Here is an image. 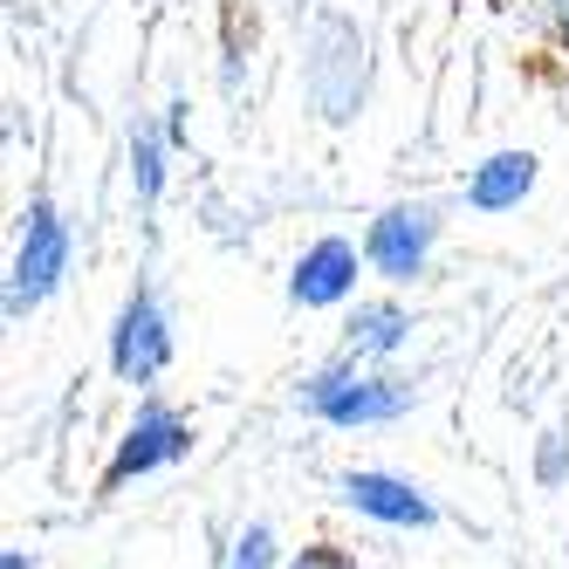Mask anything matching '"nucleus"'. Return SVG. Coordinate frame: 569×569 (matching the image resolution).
Returning a JSON list of instances; mask_svg holds the SVG:
<instances>
[{
	"mask_svg": "<svg viewBox=\"0 0 569 569\" xmlns=\"http://www.w3.org/2000/svg\"><path fill=\"white\" fill-rule=\"evenodd\" d=\"M0 569H28V549H8V556H0Z\"/></svg>",
	"mask_w": 569,
	"mask_h": 569,
	"instance_id": "17",
	"label": "nucleus"
},
{
	"mask_svg": "<svg viewBox=\"0 0 569 569\" xmlns=\"http://www.w3.org/2000/svg\"><path fill=\"white\" fill-rule=\"evenodd\" d=\"M536 179H542V158L536 151H521V144H508V151H487L480 166L467 172V207L473 213H515L528 192H536Z\"/></svg>",
	"mask_w": 569,
	"mask_h": 569,
	"instance_id": "9",
	"label": "nucleus"
},
{
	"mask_svg": "<svg viewBox=\"0 0 569 569\" xmlns=\"http://www.w3.org/2000/svg\"><path fill=\"white\" fill-rule=\"evenodd\" d=\"M542 480L556 487V480H569V446H562V432H549L542 439Z\"/></svg>",
	"mask_w": 569,
	"mask_h": 569,
	"instance_id": "15",
	"label": "nucleus"
},
{
	"mask_svg": "<svg viewBox=\"0 0 569 569\" xmlns=\"http://www.w3.org/2000/svg\"><path fill=\"white\" fill-rule=\"evenodd\" d=\"M309 103L322 124H350L363 103V34L343 14L316 21L309 34Z\"/></svg>",
	"mask_w": 569,
	"mask_h": 569,
	"instance_id": "4",
	"label": "nucleus"
},
{
	"mask_svg": "<svg viewBox=\"0 0 569 569\" xmlns=\"http://www.w3.org/2000/svg\"><path fill=\"white\" fill-rule=\"evenodd\" d=\"M76 261V233L62 220L56 199H28L21 207V240H14V261H8V322H28L42 309Z\"/></svg>",
	"mask_w": 569,
	"mask_h": 569,
	"instance_id": "2",
	"label": "nucleus"
},
{
	"mask_svg": "<svg viewBox=\"0 0 569 569\" xmlns=\"http://www.w3.org/2000/svg\"><path fill=\"white\" fill-rule=\"evenodd\" d=\"M302 412L337 426V432H357V426H398L405 412H412V385L378 371V363H357V357H337L322 363V371L302 378Z\"/></svg>",
	"mask_w": 569,
	"mask_h": 569,
	"instance_id": "1",
	"label": "nucleus"
},
{
	"mask_svg": "<svg viewBox=\"0 0 569 569\" xmlns=\"http://www.w3.org/2000/svg\"><path fill=\"white\" fill-rule=\"evenodd\" d=\"M432 248H439V207H426V199H398V207H385L363 227V261L391 289L419 281L432 268Z\"/></svg>",
	"mask_w": 569,
	"mask_h": 569,
	"instance_id": "6",
	"label": "nucleus"
},
{
	"mask_svg": "<svg viewBox=\"0 0 569 569\" xmlns=\"http://www.w3.org/2000/svg\"><path fill=\"white\" fill-rule=\"evenodd\" d=\"M289 569H363V562L350 549H337V542H309V549L289 556Z\"/></svg>",
	"mask_w": 569,
	"mask_h": 569,
	"instance_id": "13",
	"label": "nucleus"
},
{
	"mask_svg": "<svg viewBox=\"0 0 569 569\" xmlns=\"http://www.w3.org/2000/svg\"><path fill=\"white\" fill-rule=\"evenodd\" d=\"M363 274H371V261H363V240L322 233V240H309V248L296 254V268H289V302H296V309H350Z\"/></svg>",
	"mask_w": 569,
	"mask_h": 569,
	"instance_id": "7",
	"label": "nucleus"
},
{
	"mask_svg": "<svg viewBox=\"0 0 569 569\" xmlns=\"http://www.w3.org/2000/svg\"><path fill=\"white\" fill-rule=\"evenodd\" d=\"M405 343H412V316H405V302H391V296L350 302V316H343V357L385 363V357H398Z\"/></svg>",
	"mask_w": 569,
	"mask_h": 569,
	"instance_id": "10",
	"label": "nucleus"
},
{
	"mask_svg": "<svg viewBox=\"0 0 569 569\" xmlns=\"http://www.w3.org/2000/svg\"><path fill=\"white\" fill-rule=\"evenodd\" d=\"M549 28H556V42L569 49V0H549Z\"/></svg>",
	"mask_w": 569,
	"mask_h": 569,
	"instance_id": "16",
	"label": "nucleus"
},
{
	"mask_svg": "<svg viewBox=\"0 0 569 569\" xmlns=\"http://www.w3.org/2000/svg\"><path fill=\"white\" fill-rule=\"evenodd\" d=\"M179 337H172V309L158 302V289H138L124 296V309H117L110 322V371L117 385H158L166 378V363H172Z\"/></svg>",
	"mask_w": 569,
	"mask_h": 569,
	"instance_id": "3",
	"label": "nucleus"
},
{
	"mask_svg": "<svg viewBox=\"0 0 569 569\" xmlns=\"http://www.w3.org/2000/svg\"><path fill=\"white\" fill-rule=\"evenodd\" d=\"M166 158H172V138L166 124H131V192H138V207H158L166 199Z\"/></svg>",
	"mask_w": 569,
	"mask_h": 569,
	"instance_id": "11",
	"label": "nucleus"
},
{
	"mask_svg": "<svg viewBox=\"0 0 569 569\" xmlns=\"http://www.w3.org/2000/svg\"><path fill=\"white\" fill-rule=\"evenodd\" d=\"M158 124H166L172 151H186V144H192V103H186V97H172V103H166V117H158Z\"/></svg>",
	"mask_w": 569,
	"mask_h": 569,
	"instance_id": "14",
	"label": "nucleus"
},
{
	"mask_svg": "<svg viewBox=\"0 0 569 569\" xmlns=\"http://www.w3.org/2000/svg\"><path fill=\"white\" fill-rule=\"evenodd\" d=\"M337 501L350 515H363V521H378V528H432L439 521L426 487L391 473V467H350V473H337Z\"/></svg>",
	"mask_w": 569,
	"mask_h": 569,
	"instance_id": "8",
	"label": "nucleus"
},
{
	"mask_svg": "<svg viewBox=\"0 0 569 569\" xmlns=\"http://www.w3.org/2000/svg\"><path fill=\"white\" fill-rule=\"evenodd\" d=\"M192 453V419L166 398H138V412L124 426V439L110 446V467H103V487H131L158 467H179Z\"/></svg>",
	"mask_w": 569,
	"mask_h": 569,
	"instance_id": "5",
	"label": "nucleus"
},
{
	"mask_svg": "<svg viewBox=\"0 0 569 569\" xmlns=\"http://www.w3.org/2000/svg\"><path fill=\"white\" fill-rule=\"evenodd\" d=\"M220 569H289V556H281L268 521H240L227 536V549H220Z\"/></svg>",
	"mask_w": 569,
	"mask_h": 569,
	"instance_id": "12",
	"label": "nucleus"
}]
</instances>
